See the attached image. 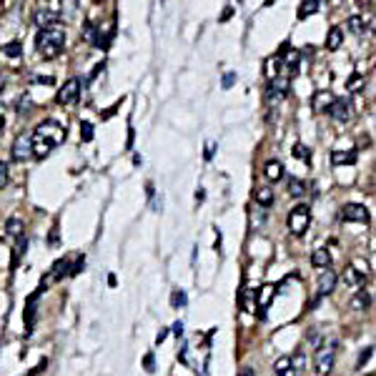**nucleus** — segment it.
<instances>
[{"label": "nucleus", "instance_id": "nucleus-1", "mask_svg": "<svg viewBox=\"0 0 376 376\" xmlns=\"http://www.w3.org/2000/svg\"><path fill=\"white\" fill-rule=\"evenodd\" d=\"M63 43H65V33H63V28H60L58 23L50 25V28H43V30L38 33V38H35L38 55L46 58V60L58 58L60 50H63Z\"/></svg>", "mask_w": 376, "mask_h": 376}, {"label": "nucleus", "instance_id": "nucleus-2", "mask_svg": "<svg viewBox=\"0 0 376 376\" xmlns=\"http://www.w3.org/2000/svg\"><path fill=\"white\" fill-rule=\"evenodd\" d=\"M336 361V341H328L326 346H319L316 356H314V371L319 376H328Z\"/></svg>", "mask_w": 376, "mask_h": 376}, {"label": "nucleus", "instance_id": "nucleus-3", "mask_svg": "<svg viewBox=\"0 0 376 376\" xmlns=\"http://www.w3.org/2000/svg\"><path fill=\"white\" fill-rule=\"evenodd\" d=\"M308 224H311V208H308L306 203L294 206L291 213H289V228H291V233L294 236H303Z\"/></svg>", "mask_w": 376, "mask_h": 376}, {"label": "nucleus", "instance_id": "nucleus-4", "mask_svg": "<svg viewBox=\"0 0 376 376\" xmlns=\"http://www.w3.org/2000/svg\"><path fill=\"white\" fill-rule=\"evenodd\" d=\"M33 136L43 138V141H48L50 146H58L65 141V128L58 123V121H46V123H40L35 130H33Z\"/></svg>", "mask_w": 376, "mask_h": 376}, {"label": "nucleus", "instance_id": "nucleus-5", "mask_svg": "<svg viewBox=\"0 0 376 376\" xmlns=\"http://www.w3.org/2000/svg\"><path fill=\"white\" fill-rule=\"evenodd\" d=\"M286 91H289V78H274L269 85H266V93H263V98H266V105L269 108H276L283 103L286 98Z\"/></svg>", "mask_w": 376, "mask_h": 376}, {"label": "nucleus", "instance_id": "nucleus-6", "mask_svg": "<svg viewBox=\"0 0 376 376\" xmlns=\"http://www.w3.org/2000/svg\"><path fill=\"white\" fill-rule=\"evenodd\" d=\"M71 274V266H68V261H55L53 263V269L46 274V276H43V281H40V291H46V289H50V286L53 283H58L63 276H68Z\"/></svg>", "mask_w": 376, "mask_h": 376}, {"label": "nucleus", "instance_id": "nucleus-7", "mask_svg": "<svg viewBox=\"0 0 376 376\" xmlns=\"http://www.w3.org/2000/svg\"><path fill=\"white\" fill-rule=\"evenodd\" d=\"M13 158L15 161H28L33 158V133H20L13 143Z\"/></svg>", "mask_w": 376, "mask_h": 376}, {"label": "nucleus", "instance_id": "nucleus-8", "mask_svg": "<svg viewBox=\"0 0 376 376\" xmlns=\"http://www.w3.org/2000/svg\"><path fill=\"white\" fill-rule=\"evenodd\" d=\"M78 93H80V80L71 78V80H65V83L60 85V91H58L55 100H58L60 105H71V103L78 100Z\"/></svg>", "mask_w": 376, "mask_h": 376}, {"label": "nucleus", "instance_id": "nucleus-9", "mask_svg": "<svg viewBox=\"0 0 376 376\" xmlns=\"http://www.w3.org/2000/svg\"><path fill=\"white\" fill-rule=\"evenodd\" d=\"M341 221H359V224H369V211L361 203H346L341 208Z\"/></svg>", "mask_w": 376, "mask_h": 376}, {"label": "nucleus", "instance_id": "nucleus-10", "mask_svg": "<svg viewBox=\"0 0 376 376\" xmlns=\"http://www.w3.org/2000/svg\"><path fill=\"white\" fill-rule=\"evenodd\" d=\"M341 281L346 283V286H351V289H364V283H366V276L356 269V266H353V263H351V266H346L344 269V274H341Z\"/></svg>", "mask_w": 376, "mask_h": 376}, {"label": "nucleus", "instance_id": "nucleus-11", "mask_svg": "<svg viewBox=\"0 0 376 376\" xmlns=\"http://www.w3.org/2000/svg\"><path fill=\"white\" fill-rule=\"evenodd\" d=\"M336 281H339V276H336L334 271H331V269H324L321 276H319V296H328V294H334Z\"/></svg>", "mask_w": 376, "mask_h": 376}, {"label": "nucleus", "instance_id": "nucleus-12", "mask_svg": "<svg viewBox=\"0 0 376 376\" xmlns=\"http://www.w3.org/2000/svg\"><path fill=\"white\" fill-rule=\"evenodd\" d=\"M334 93L331 91H319V93H314V100H311V108L316 110V113H328L331 110V105H334Z\"/></svg>", "mask_w": 376, "mask_h": 376}, {"label": "nucleus", "instance_id": "nucleus-13", "mask_svg": "<svg viewBox=\"0 0 376 376\" xmlns=\"http://www.w3.org/2000/svg\"><path fill=\"white\" fill-rule=\"evenodd\" d=\"M35 25L43 30V28H50V25H55V20H58V10H53V8H38L35 10Z\"/></svg>", "mask_w": 376, "mask_h": 376}, {"label": "nucleus", "instance_id": "nucleus-14", "mask_svg": "<svg viewBox=\"0 0 376 376\" xmlns=\"http://www.w3.org/2000/svg\"><path fill=\"white\" fill-rule=\"evenodd\" d=\"M328 116L334 118V121H339V123H346L349 118H351V105H349V100H334V105H331V110H328Z\"/></svg>", "mask_w": 376, "mask_h": 376}, {"label": "nucleus", "instance_id": "nucleus-15", "mask_svg": "<svg viewBox=\"0 0 376 376\" xmlns=\"http://www.w3.org/2000/svg\"><path fill=\"white\" fill-rule=\"evenodd\" d=\"M356 161V150H331V166H351Z\"/></svg>", "mask_w": 376, "mask_h": 376}, {"label": "nucleus", "instance_id": "nucleus-16", "mask_svg": "<svg viewBox=\"0 0 376 376\" xmlns=\"http://www.w3.org/2000/svg\"><path fill=\"white\" fill-rule=\"evenodd\" d=\"M274 371H276V376H299L296 366L291 364V356H281V359H276Z\"/></svg>", "mask_w": 376, "mask_h": 376}, {"label": "nucleus", "instance_id": "nucleus-17", "mask_svg": "<svg viewBox=\"0 0 376 376\" xmlns=\"http://www.w3.org/2000/svg\"><path fill=\"white\" fill-rule=\"evenodd\" d=\"M349 306L353 308V311H366V308L371 306V296H369V291L359 289L356 294H353V299L349 301Z\"/></svg>", "mask_w": 376, "mask_h": 376}, {"label": "nucleus", "instance_id": "nucleus-18", "mask_svg": "<svg viewBox=\"0 0 376 376\" xmlns=\"http://www.w3.org/2000/svg\"><path fill=\"white\" fill-rule=\"evenodd\" d=\"M263 175H266V181L276 183V181L283 178V166H281L278 161H269L266 166H263Z\"/></svg>", "mask_w": 376, "mask_h": 376}, {"label": "nucleus", "instance_id": "nucleus-19", "mask_svg": "<svg viewBox=\"0 0 376 376\" xmlns=\"http://www.w3.org/2000/svg\"><path fill=\"white\" fill-rule=\"evenodd\" d=\"M341 43H344V33H341V28H339V25H334V28H328V38H326V48H328V50H339V48H341Z\"/></svg>", "mask_w": 376, "mask_h": 376}, {"label": "nucleus", "instance_id": "nucleus-20", "mask_svg": "<svg viewBox=\"0 0 376 376\" xmlns=\"http://www.w3.org/2000/svg\"><path fill=\"white\" fill-rule=\"evenodd\" d=\"M311 263H314V269H328L331 266V253L326 249H316L311 253Z\"/></svg>", "mask_w": 376, "mask_h": 376}, {"label": "nucleus", "instance_id": "nucleus-21", "mask_svg": "<svg viewBox=\"0 0 376 376\" xmlns=\"http://www.w3.org/2000/svg\"><path fill=\"white\" fill-rule=\"evenodd\" d=\"M50 150H53V146H50L48 141H43V138L33 136V156H35V158H46Z\"/></svg>", "mask_w": 376, "mask_h": 376}, {"label": "nucleus", "instance_id": "nucleus-22", "mask_svg": "<svg viewBox=\"0 0 376 376\" xmlns=\"http://www.w3.org/2000/svg\"><path fill=\"white\" fill-rule=\"evenodd\" d=\"M253 196H256V201H258L263 208H269V206L274 203V193H271V188H269V186H258Z\"/></svg>", "mask_w": 376, "mask_h": 376}, {"label": "nucleus", "instance_id": "nucleus-23", "mask_svg": "<svg viewBox=\"0 0 376 376\" xmlns=\"http://www.w3.org/2000/svg\"><path fill=\"white\" fill-rule=\"evenodd\" d=\"M319 5H321V0H303L301 8H299V20H303V18H308V15H314V13L319 10Z\"/></svg>", "mask_w": 376, "mask_h": 376}, {"label": "nucleus", "instance_id": "nucleus-24", "mask_svg": "<svg viewBox=\"0 0 376 376\" xmlns=\"http://www.w3.org/2000/svg\"><path fill=\"white\" fill-rule=\"evenodd\" d=\"M276 63H278V55L269 58V60H266V68H263V75H266V80H269V83H271L274 78H278V73H281V71L276 68Z\"/></svg>", "mask_w": 376, "mask_h": 376}, {"label": "nucleus", "instance_id": "nucleus-25", "mask_svg": "<svg viewBox=\"0 0 376 376\" xmlns=\"http://www.w3.org/2000/svg\"><path fill=\"white\" fill-rule=\"evenodd\" d=\"M5 231H8V236H20L23 233V221H20L18 216H10L8 224H5Z\"/></svg>", "mask_w": 376, "mask_h": 376}, {"label": "nucleus", "instance_id": "nucleus-26", "mask_svg": "<svg viewBox=\"0 0 376 376\" xmlns=\"http://www.w3.org/2000/svg\"><path fill=\"white\" fill-rule=\"evenodd\" d=\"M40 291V289H38ZM38 291L28 299V306H25V326L33 328V319H35V299H38Z\"/></svg>", "mask_w": 376, "mask_h": 376}, {"label": "nucleus", "instance_id": "nucleus-27", "mask_svg": "<svg viewBox=\"0 0 376 376\" xmlns=\"http://www.w3.org/2000/svg\"><path fill=\"white\" fill-rule=\"evenodd\" d=\"M3 53H5L8 58H18L20 53H23V46H20V40H10L8 46L3 48Z\"/></svg>", "mask_w": 376, "mask_h": 376}, {"label": "nucleus", "instance_id": "nucleus-28", "mask_svg": "<svg viewBox=\"0 0 376 376\" xmlns=\"http://www.w3.org/2000/svg\"><path fill=\"white\" fill-rule=\"evenodd\" d=\"M346 25H349L353 33H361V30L366 28V23H364V18H361V15H351V18L346 20Z\"/></svg>", "mask_w": 376, "mask_h": 376}, {"label": "nucleus", "instance_id": "nucleus-29", "mask_svg": "<svg viewBox=\"0 0 376 376\" xmlns=\"http://www.w3.org/2000/svg\"><path fill=\"white\" fill-rule=\"evenodd\" d=\"M80 138H83L85 143H88V141L93 138V125L88 123V121H83V123H80Z\"/></svg>", "mask_w": 376, "mask_h": 376}, {"label": "nucleus", "instance_id": "nucleus-30", "mask_svg": "<svg viewBox=\"0 0 376 376\" xmlns=\"http://www.w3.org/2000/svg\"><path fill=\"white\" fill-rule=\"evenodd\" d=\"M371 353H374V349H364V353H359V359H356V371H361V369L366 366V361L371 359Z\"/></svg>", "mask_w": 376, "mask_h": 376}, {"label": "nucleus", "instance_id": "nucleus-31", "mask_svg": "<svg viewBox=\"0 0 376 376\" xmlns=\"http://www.w3.org/2000/svg\"><path fill=\"white\" fill-rule=\"evenodd\" d=\"M291 364L296 366V371H301V369L306 366V356H303V351H301V349H299V351L294 353V356H291Z\"/></svg>", "mask_w": 376, "mask_h": 376}, {"label": "nucleus", "instance_id": "nucleus-32", "mask_svg": "<svg viewBox=\"0 0 376 376\" xmlns=\"http://www.w3.org/2000/svg\"><path fill=\"white\" fill-rule=\"evenodd\" d=\"M294 156L301 158V161H308V148H306L303 143H296V146H294Z\"/></svg>", "mask_w": 376, "mask_h": 376}, {"label": "nucleus", "instance_id": "nucleus-33", "mask_svg": "<svg viewBox=\"0 0 376 376\" xmlns=\"http://www.w3.org/2000/svg\"><path fill=\"white\" fill-rule=\"evenodd\" d=\"M289 193H291V196H301V193H303V183L296 181V178H291V181H289Z\"/></svg>", "mask_w": 376, "mask_h": 376}, {"label": "nucleus", "instance_id": "nucleus-34", "mask_svg": "<svg viewBox=\"0 0 376 376\" xmlns=\"http://www.w3.org/2000/svg\"><path fill=\"white\" fill-rule=\"evenodd\" d=\"M8 178H10V173H8V163H0V188H5V186H8Z\"/></svg>", "mask_w": 376, "mask_h": 376}, {"label": "nucleus", "instance_id": "nucleus-35", "mask_svg": "<svg viewBox=\"0 0 376 376\" xmlns=\"http://www.w3.org/2000/svg\"><path fill=\"white\" fill-rule=\"evenodd\" d=\"M183 303H186V294H183L181 289H175V291H173V306L178 308V306H183Z\"/></svg>", "mask_w": 376, "mask_h": 376}, {"label": "nucleus", "instance_id": "nucleus-36", "mask_svg": "<svg viewBox=\"0 0 376 376\" xmlns=\"http://www.w3.org/2000/svg\"><path fill=\"white\" fill-rule=\"evenodd\" d=\"M243 303H246V311H249V314H253V311H256V306H253V296H251V291H246V294H243Z\"/></svg>", "mask_w": 376, "mask_h": 376}, {"label": "nucleus", "instance_id": "nucleus-37", "mask_svg": "<svg viewBox=\"0 0 376 376\" xmlns=\"http://www.w3.org/2000/svg\"><path fill=\"white\" fill-rule=\"evenodd\" d=\"M346 85H349V91H359V85H364V80H361L359 75H353V78H351Z\"/></svg>", "mask_w": 376, "mask_h": 376}, {"label": "nucleus", "instance_id": "nucleus-38", "mask_svg": "<svg viewBox=\"0 0 376 376\" xmlns=\"http://www.w3.org/2000/svg\"><path fill=\"white\" fill-rule=\"evenodd\" d=\"M308 341H311L316 349L321 346V339H319V331H316V328H311V331H308Z\"/></svg>", "mask_w": 376, "mask_h": 376}, {"label": "nucleus", "instance_id": "nucleus-39", "mask_svg": "<svg viewBox=\"0 0 376 376\" xmlns=\"http://www.w3.org/2000/svg\"><path fill=\"white\" fill-rule=\"evenodd\" d=\"M233 83H236V73H226L224 80H221V85H224V88H231Z\"/></svg>", "mask_w": 376, "mask_h": 376}, {"label": "nucleus", "instance_id": "nucleus-40", "mask_svg": "<svg viewBox=\"0 0 376 376\" xmlns=\"http://www.w3.org/2000/svg\"><path fill=\"white\" fill-rule=\"evenodd\" d=\"M78 271H83V256H80V258H78V261H75V266H73V269H71V276H75V274H78Z\"/></svg>", "mask_w": 376, "mask_h": 376}, {"label": "nucleus", "instance_id": "nucleus-41", "mask_svg": "<svg viewBox=\"0 0 376 376\" xmlns=\"http://www.w3.org/2000/svg\"><path fill=\"white\" fill-rule=\"evenodd\" d=\"M353 266H356V269H359V271H361L364 276L369 274V266H366V261H356V263H353Z\"/></svg>", "mask_w": 376, "mask_h": 376}, {"label": "nucleus", "instance_id": "nucleus-42", "mask_svg": "<svg viewBox=\"0 0 376 376\" xmlns=\"http://www.w3.org/2000/svg\"><path fill=\"white\" fill-rule=\"evenodd\" d=\"M143 364H146V371H153V353H148Z\"/></svg>", "mask_w": 376, "mask_h": 376}, {"label": "nucleus", "instance_id": "nucleus-43", "mask_svg": "<svg viewBox=\"0 0 376 376\" xmlns=\"http://www.w3.org/2000/svg\"><path fill=\"white\" fill-rule=\"evenodd\" d=\"M50 246H58V228L50 231Z\"/></svg>", "mask_w": 376, "mask_h": 376}, {"label": "nucleus", "instance_id": "nucleus-44", "mask_svg": "<svg viewBox=\"0 0 376 376\" xmlns=\"http://www.w3.org/2000/svg\"><path fill=\"white\" fill-rule=\"evenodd\" d=\"M213 153H216V143H211V146L206 148V158H213Z\"/></svg>", "mask_w": 376, "mask_h": 376}, {"label": "nucleus", "instance_id": "nucleus-45", "mask_svg": "<svg viewBox=\"0 0 376 376\" xmlns=\"http://www.w3.org/2000/svg\"><path fill=\"white\" fill-rule=\"evenodd\" d=\"M203 198H206V191L198 188V191H196V201H203Z\"/></svg>", "mask_w": 376, "mask_h": 376}, {"label": "nucleus", "instance_id": "nucleus-46", "mask_svg": "<svg viewBox=\"0 0 376 376\" xmlns=\"http://www.w3.org/2000/svg\"><path fill=\"white\" fill-rule=\"evenodd\" d=\"M238 376H256V374H253V369H249V366H246V369H241V374H238Z\"/></svg>", "mask_w": 376, "mask_h": 376}, {"label": "nucleus", "instance_id": "nucleus-47", "mask_svg": "<svg viewBox=\"0 0 376 376\" xmlns=\"http://www.w3.org/2000/svg\"><path fill=\"white\" fill-rule=\"evenodd\" d=\"M173 331H175V334H178V336H181V334H183V324L178 321V324H175V326H173Z\"/></svg>", "mask_w": 376, "mask_h": 376}, {"label": "nucleus", "instance_id": "nucleus-48", "mask_svg": "<svg viewBox=\"0 0 376 376\" xmlns=\"http://www.w3.org/2000/svg\"><path fill=\"white\" fill-rule=\"evenodd\" d=\"M231 15H233V8H226V13H224V15H221V20H228Z\"/></svg>", "mask_w": 376, "mask_h": 376}, {"label": "nucleus", "instance_id": "nucleus-49", "mask_svg": "<svg viewBox=\"0 0 376 376\" xmlns=\"http://www.w3.org/2000/svg\"><path fill=\"white\" fill-rule=\"evenodd\" d=\"M166 336H168V331H161V334H158V336H156V344H161V341H163V339H166Z\"/></svg>", "mask_w": 376, "mask_h": 376}, {"label": "nucleus", "instance_id": "nucleus-50", "mask_svg": "<svg viewBox=\"0 0 376 376\" xmlns=\"http://www.w3.org/2000/svg\"><path fill=\"white\" fill-rule=\"evenodd\" d=\"M3 85H5V78H3V73H0V91H3Z\"/></svg>", "mask_w": 376, "mask_h": 376}, {"label": "nucleus", "instance_id": "nucleus-51", "mask_svg": "<svg viewBox=\"0 0 376 376\" xmlns=\"http://www.w3.org/2000/svg\"><path fill=\"white\" fill-rule=\"evenodd\" d=\"M3 125H5V118H3V113H0V130H3Z\"/></svg>", "mask_w": 376, "mask_h": 376}]
</instances>
